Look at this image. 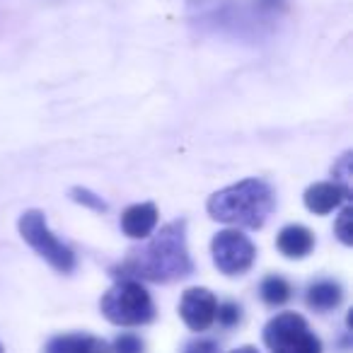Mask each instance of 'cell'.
Returning a JSON list of instances; mask_svg holds the SVG:
<instances>
[{"mask_svg":"<svg viewBox=\"0 0 353 353\" xmlns=\"http://www.w3.org/2000/svg\"><path fill=\"white\" fill-rule=\"evenodd\" d=\"M259 295L261 300H264L266 305H271V307H279V305L288 303L290 295H293V288H290V283L283 279V276H266L264 281H261L259 285Z\"/></svg>","mask_w":353,"mask_h":353,"instance_id":"obj_14","label":"cell"},{"mask_svg":"<svg viewBox=\"0 0 353 353\" xmlns=\"http://www.w3.org/2000/svg\"><path fill=\"white\" fill-rule=\"evenodd\" d=\"M264 6H274V3H281V0H261Z\"/></svg>","mask_w":353,"mask_h":353,"instance_id":"obj_22","label":"cell"},{"mask_svg":"<svg viewBox=\"0 0 353 353\" xmlns=\"http://www.w3.org/2000/svg\"><path fill=\"white\" fill-rule=\"evenodd\" d=\"M119 281H150L172 283L194 274V261L187 250V221H172L152 235L145 247L131 250L128 256L112 271Z\"/></svg>","mask_w":353,"mask_h":353,"instance_id":"obj_1","label":"cell"},{"mask_svg":"<svg viewBox=\"0 0 353 353\" xmlns=\"http://www.w3.org/2000/svg\"><path fill=\"white\" fill-rule=\"evenodd\" d=\"M351 221H353V208H343L341 216H339V221H336V225H334V230H336L339 240H341L343 245H351V242H353Z\"/></svg>","mask_w":353,"mask_h":353,"instance_id":"obj_19","label":"cell"},{"mask_svg":"<svg viewBox=\"0 0 353 353\" xmlns=\"http://www.w3.org/2000/svg\"><path fill=\"white\" fill-rule=\"evenodd\" d=\"M187 10L199 30L237 39H259L266 22L261 12L247 8L242 0H189Z\"/></svg>","mask_w":353,"mask_h":353,"instance_id":"obj_3","label":"cell"},{"mask_svg":"<svg viewBox=\"0 0 353 353\" xmlns=\"http://www.w3.org/2000/svg\"><path fill=\"white\" fill-rule=\"evenodd\" d=\"M230 353H259L254 346H242V348H235V351H230Z\"/></svg>","mask_w":353,"mask_h":353,"instance_id":"obj_21","label":"cell"},{"mask_svg":"<svg viewBox=\"0 0 353 353\" xmlns=\"http://www.w3.org/2000/svg\"><path fill=\"white\" fill-rule=\"evenodd\" d=\"M143 339L136 334H121L112 346V353H143Z\"/></svg>","mask_w":353,"mask_h":353,"instance_id":"obj_18","label":"cell"},{"mask_svg":"<svg viewBox=\"0 0 353 353\" xmlns=\"http://www.w3.org/2000/svg\"><path fill=\"white\" fill-rule=\"evenodd\" d=\"M70 199H73L75 203H83V206L92 208V211H107V203L102 201V196H97V194L85 187H75L73 192H70Z\"/></svg>","mask_w":353,"mask_h":353,"instance_id":"obj_17","label":"cell"},{"mask_svg":"<svg viewBox=\"0 0 353 353\" xmlns=\"http://www.w3.org/2000/svg\"><path fill=\"white\" fill-rule=\"evenodd\" d=\"M351 152H346V155H341V160L334 165V170H332V174L336 176V187L343 192V196L346 199H351V192H353V182H351V176H353V172H351Z\"/></svg>","mask_w":353,"mask_h":353,"instance_id":"obj_15","label":"cell"},{"mask_svg":"<svg viewBox=\"0 0 353 353\" xmlns=\"http://www.w3.org/2000/svg\"><path fill=\"white\" fill-rule=\"evenodd\" d=\"M213 261L218 271L225 276H240L252 269L256 259V250L250 242V237L240 230H223L211 242Z\"/></svg>","mask_w":353,"mask_h":353,"instance_id":"obj_7","label":"cell"},{"mask_svg":"<svg viewBox=\"0 0 353 353\" xmlns=\"http://www.w3.org/2000/svg\"><path fill=\"white\" fill-rule=\"evenodd\" d=\"M276 247L288 259H303L312 252L314 235L305 225H285L276 237Z\"/></svg>","mask_w":353,"mask_h":353,"instance_id":"obj_10","label":"cell"},{"mask_svg":"<svg viewBox=\"0 0 353 353\" xmlns=\"http://www.w3.org/2000/svg\"><path fill=\"white\" fill-rule=\"evenodd\" d=\"M184 353H221V346L213 339H196V341L187 343Z\"/></svg>","mask_w":353,"mask_h":353,"instance_id":"obj_20","label":"cell"},{"mask_svg":"<svg viewBox=\"0 0 353 353\" xmlns=\"http://www.w3.org/2000/svg\"><path fill=\"white\" fill-rule=\"evenodd\" d=\"M305 300H307L310 307L317 310V312H329V310L341 305L343 290L336 281L322 279V281H314V283L310 285L307 293H305Z\"/></svg>","mask_w":353,"mask_h":353,"instance_id":"obj_13","label":"cell"},{"mask_svg":"<svg viewBox=\"0 0 353 353\" xmlns=\"http://www.w3.org/2000/svg\"><path fill=\"white\" fill-rule=\"evenodd\" d=\"M216 319H218V324L225 329L237 327L242 319V307L237 303H221L216 307Z\"/></svg>","mask_w":353,"mask_h":353,"instance_id":"obj_16","label":"cell"},{"mask_svg":"<svg viewBox=\"0 0 353 353\" xmlns=\"http://www.w3.org/2000/svg\"><path fill=\"white\" fill-rule=\"evenodd\" d=\"M264 343L271 353H322V341L295 312H281L264 327Z\"/></svg>","mask_w":353,"mask_h":353,"instance_id":"obj_5","label":"cell"},{"mask_svg":"<svg viewBox=\"0 0 353 353\" xmlns=\"http://www.w3.org/2000/svg\"><path fill=\"white\" fill-rule=\"evenodd\" d=\"M49 353H112V346L90 334H63L51 339Z\"/></svg>","mask_w":353,"mask_h":353,"instance_id":"obj_11","label":"cell"},{"mask_svg":"<svg viewBox=\"0 0 353 353\" xmlns=\"http://www.w3.org/2000/svg\"><path fill=\"white\" fill-rule=\"evenodd\" d=\"M276 206L274 192L261 179H242L208 199L206 208L213 221L235 228L259 230Z\"/></svg>","mask_w":353,"mask_h":353,"instance_id":"obj_2","label":"cell"},{"mask_svg":"<svg viewBox=\"0 0 353 353\" xmlns=\"http://www.w3.org/2000/svg\"><path fill=\"white\" fill-rule=\"evenodd\" d=\"M216 307H218V300L208 288H189L182 295L179 314H182L184 324L192 332H206L216 322Z\"/></svg>","mask_w":353,"mask_h":353,"instance_id":"obj_8","label":"cell"},{"mask_svg":"<svg viewBox=\"0 0 353 353\" xmlns=\"http://www.w3.org/2000/svg\"><path fill=\"white\" fill-rule=\"evenodd\" d=\"M343 199H346L343 192L334 182H319V184H312V187L305 192V206H307V211H312L314 216H327V213H332Z\"/></svg>","mask_w":353,"mask_h":353,"instance_id":"obj_12","label":"cell"},{"mask_svg":"<svg viewBox=\"0 0 353 353\" xmlns=\"http://www.w3.org/2000/svg\"><path fill=\"white\" fill-rule=\"evenodd\" d=\"M157 225V208L155 203H136L128 206L121 216V230L131 240H145Z\"/></svg>","mask_w":353,"mask_h":353,"instance_id":"obj_9","label":"cell"},{"mask_svg":"<svg viewBox=\"0 0 353 353\" xmlns=\"http://www.w3.org/2000/svg\"><path fill=\"white\" fill-rule=\"evenodd\" d=\"M0 353H6V351H3V346H0Z\"/></svg>","mask_w":353,"mask_h":353,"instance_id":"obj_23","label":"cell"},{"mask_svg":"<svg viewBox=\"0 0 353 353\" xmlns=\"http://www.w3.org/2000/svg\"><path fill=\"white\" fill-rule=\"evenodd\" d=\"M102 314L112 324L119 327H141V324L152 322L155 317V305L141 281L121 279L117 285L102 295Z\"/></svg>","mask_w":353,"mask_h":353,"instance_id":"obj_4","label":"cell"},{"mask_svg":"<svg viewBox=\"0 0 353 353\" xmlns=\"http://www.w3.org/2000/svg\"><path fill=\"white\" fill-rule=\"evenodd\" d=\"M20 235L32 250L39 256H44L56 271L61 274H70L75 269V254L63 245L61 240H56V235L46 225V218L41 211H25L20 218Z\"/></svg>","mask_w":353,"mask_h":353,"instance_id":"obj_6","label":"cell"}]
</instances>
